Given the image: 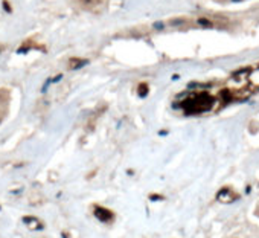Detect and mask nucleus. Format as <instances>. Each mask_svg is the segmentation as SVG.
<instances>
[{
  "label": "nucleus",
  "instance_id": "nucleus-1",
  "mask_svg": "<svg viewBox=\"0 0 259 238\" xmlns=\"http://www.w3.org/2000/svg\"><path fill=\"white\" fill-rule=\"evenodd\" d=\"M95 217L99 220V221H102V223H111L113 220H114V214L110 211V209H105V208H102V206H96L95 208Z\"/></svg>",
  "mask_w": 259,
  "mask_h": 238
},
{
  "label": "nucleus",
  "instance_id": "nucleus-3",
  "mask_svg": "<svg viewBox=\"0 0 259 238\" xmlns=\"http://www.w3.org/2000/svg\"><path fill=\"white\" fill-rule=\"evenodd\" d=\"M7 107H8V98L5 95V92H0V123L7 113Z\"/></svg>",
  "mask_w": 259,
  "mask_h": 238
},
{
  "label": "nucleus",
  "instance_id": "nucleus-2",
  "mask_svg": "<svg viewBox=\"0 0 259 238\" xmlns=\"http://www.w3.org/2000/svg\"><path fill=\"white\" fill-rule=\"evenodd\" d=\"M236 197H238V195H236L235 192H232L230 188H224V189H221L220 194H218V200H220V202H233Z\"/></svg>",
  "mask_w": 259,
  "mask_h": 238
}]
</instances>
